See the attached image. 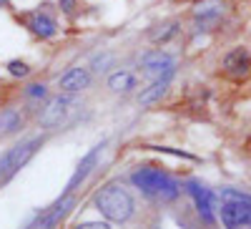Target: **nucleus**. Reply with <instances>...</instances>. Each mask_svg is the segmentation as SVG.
<instances>
[{"label": "nucleus", "instance_id": "obj_1", "mask_svg": "<svg viewBox=\"0 0 251 229\" xmlns=\"http://www.w3.org/2000/svg\"><path fill=\"white\" fill-rule=\"evenodd\" d=\"M96 206L98 212L111 219V222H126L133 214V197L118 184H111L106 189H100V194L96 197Z\"/></svg>", "mask_w": 251, "mask_h": 229}, {"label": "nucleus", "instance_id": "obj_2", "mask_svg": "<svg viewBox=\"0 0 251 229\" xmlns=\"http://www.w3.org/2000/svg\"><path fill=\"white\" fill-rule=\"evenodd\" d=\"M133 184L141 186L146 194H156V197H161V199H166V201L174 199V197L178 194L176 181L169 179L163 172L153 169V166H146V169L133 172Z\"/></svg>", "mask_w": 251, "mask_h": 229}, {"label": "nucleus", "instance_id": "obj_3", "mask_svg": "<svg viewBox=\"0 0 251 229\" xmlns=\"http://www.w3.org/2000/svg\"><path fill=\"white\" fill-rule=\"evenodd\" d=\"M228 199L221 206V222L226 229H251V199L234 194V192H224Z\"/></svg>", "mask_w": 251, "mask_h": 229}, {"label": "nucleus", "instance_id": "obj_4", "mask_svg": "<svg viewBox=\"0 0 251 229\" xmlns=\"http://www.w3.org/2000/svg\"><path fill=\"white\" fill-rule=\"evenodd\" d=\"M141 68H143V76L149 81H163L174 73V58L161 53V51H151V53L143 56Z\"/></svg>", "mask_w": 251, "mask_h": 229}, {"label": "nucleus", "instance_id": "obj_5", "mask_svg": "<svg viewBox=\"0 0 251 229\" xmlns=\"http://www.w3.org/2000/svg\"><path fill=\"white\" fill-rule=\"evenodd\" d=\"M75 101L68 98V96H58L53 98L48 106L43 109V114H40V126L43 129H53V126H60L63 121H66V116L73 111Z\"/></svg>", "mask_w": 251, "mask_h": 229}, {"label": "nucleus", "instance_id": "obj_6", "mask_svg": "<svg viewBox=\"0 0 251 229\" xmlns=\"http://www.w3.org/2000/svg\"><path fill=\"white\" fill-rule=\"evenodd\" d=\"M188 194L194 197V201L199 206V214L203 217V222L211 224L214 222V197H211V192L203 189L199 181H191V184H188Z\"/></svg>", "mask_w": 251, "mask_h": 229}, {"label": "nucleus", "instance_id": "obj_7", "mask_svg": "<svg viewBox=\"0 0 251 229\" xmlns=\"http://www.w3.org/2000/svg\"><path fill=\"white\" fill-rule=\"evenodd\" d=\"M38 146H40V139H30V141H25V143H18L15 149H10V151H8V174H15L20 166H23V164L35 154Z\"/></svg>", "mask_w": 251, "mask_h": 229}, {"label": "nucleus", "instance_id": "obj_8", "mask_svg": "<svg viewBox=\"0 0 251 229\" xmlns=\"http://www.w3.org/2000/svg\"><path fill=\"white\" fill-rule=\"evenodd\" d=\"M224 68H226V73L231 76V78L249 76V71H251V58H249V53H246L244 48H236V51H231V53L226 56Z\"/></svg>", "mask_w": 251, "mask_h": 229}, {"label": "nucleus", "instance_id": "obj_9", "mask_svg": "<svg viewBox=\"0 0 251 229\" xmlns=\"http://www.w3.org/2000/svg\"><path fill=\"white\" fill-rule=\"evenodd\" d=\"M91 83V73L88 68H71L66 76H60V88L68 91V93H75V91H83Z\"/></svg>", "mask_w": 251, "mask_h": 229}, {"label": "nucleus", "instance_id": "obj_10", "mask_svg": "<svg viewBox=\"0 0 251 229\" xmlns=\"http://www.w3.org/2000/svg\"><path fill=\"white\" fill-rule=\"evenodd\" d=\"M98 154H100V146H96V149H91V154L86 156V159H83L80 164H78V169H75V174L71 176V181H68V189H66V194H71L73 189H75V186L83 181V179H86L88 176V172L93 169V166H96V159H98Z\"/></svg>", "mask_w": 251, "mask_h": 229}, {"label": "nucleus", "instance_id": "obj_11", "mask_svg": "<svg viewBox=\"0 0 251 229\" xmlns=\"http://www.w3.org/2000/svg\"><path fill=\"white\" fill-rule=\"evenodd\" d=\"M30 28H33V33L40 35V38H50V35L55 33V20H53L50 15H46V13H35V15L30 18Z\"/></svg>", "mask_w": 251, "mask_h": 229}, {"label": "nucleus", "instance_id": "obj_12", "mask_svg": "<svg viewBox=\"0 0 251 229\" xmlns=\"http://www.w3.org/2000/svg\"><path fill=\"white\" fill-rule=\"evenodd\" d=\"M166 88H169V78H163V81H153L151 86L141 93V103H143V106H151V103L161 101V98H163V93H166Z\"/></svg>", "mask_w": 251, "mask_h": 229}, {"label": "nucleus", "instance_id": "obj_13", "mask_svg": "<svg viewBox=\"0 0 251 229\" xmlns=\"http://www.w3.org/2000/svg\"><path fill=\"white\" fill-rule=\"evenodd\" d=\"M108 86H111V91H131V88H136V76L131 73V71H118V73H113L111 78H108Z\"/></svg>", "mask_w": 251, "mask_h": 229}, {"label": "nucleus", "instance_id": "obj_14", "mask_svg": "<svg viewBox=\"0 0 251 229\" xmlns=\"http://www.w3.org/2000/svg\"><path fill=\"white\" fill-rule=\"evenodd\" d=\"M71 206H73V199H63V201L55 206V209H53V212H50V214H48L43 222L38 224V229H50V227H53L58 219H63V217H66V212L71 209Z\"/></svg>", "mask_w": 251, "mask_h": 229}, {"label": "nucleus", "instance_id": "obj_15", "mask_svg": "<svg viewBox=\"0 0 251 229\" xmlns=\"http://www.w3.org/2000/svg\"><path fill=\"white\" fill-rule=\"evenodd\" d=\"M221 10H224V5L219 0H203V3H199V8L194 13H196V18H219Z\"/></svg>", "mask_w": 251, "mask_h": 229}, {"label": "nucleus", "instance_id": "obj_16", "mask_svg": "<svg viewBox=\"0 0 251 229\" xmlns=\"http://www.w3.org/2000/svg\"><path fill=\"white\" fill-rule=\"evenodd\" d=\"M15 123H18V114L15 111H8V114L0 116V129H3V131H13Z\"/></svg>", "mask_w": 251, "mask_h": 229}, {"label": "nucleus", "instance_id": "obj_17", "mask_svg": "<svg viewBox=\"0 0 251 229\" xmlns=\"http://www.w3.org/2000/svg\"><path fill=\"white\" fill-rule=\"evenodd\" d=\"M8 71L13 73V76H28V66L25 63H20V60H10V66H8Z\"/></svg>", "mask_w": 251, "mask_h": 229}, {"label": "nucleus", "instance_id": "obj_18", "mask_svg": "<svg viewBox=\"0 0 251 229\" xmlns=\"http://www.w3.org/2000/svg\"><path fill=\"white\" fill-rule=\"evenodd\" d=\"M174 33H176V26L171 23V26H163V30H153L151 38H153V40H166V38L174 35Z\"/></svg>", "mask_w": 251, "mask_h": 229}, {"label": "nucleus", "instance_id": "obj_19", "mask_svg": "<svg viewBox=\"0 0 251 229\" xmlns=\"http://www.w3.org/2000/svg\"><path fill=\"white\" fill-rule=\"evenodd\" d=\"M28 96L30 98H43L46 96V86H38V83L35 86H28Z\"/></svg>", "mask_w": 251, "mask_h": 229}, {"label": "nucleus", "instance_id": "obj_20", "mask_svg": "<svg viewBox=\"0 0 251 229\" xmlns=\"http://www.w3.org/2000/svg\"><path fill=\"white\" fill-rule=\"evenodd\" d=\"M75 229H111V227L103 222H86V224H78Z\"/></svg>", "mask_w": 251, "mask_h": 229}, {"label": "nucleus", "instance_id": "obj_21", "mask_svg": "<svg viewBox=\"0 0 251 229\" xmlns=\"http://www.w3.org/2000/svg\"><path fill=\"white\" fill-rule=\"evenodd\" d=\"M60 8L66 10V13H71L73 10V0H60Z\"/></svg>", "mask_w": 251, "mask_h": 229}, {"label": "nucleus", "instance_id": "obj_22", "mask_svg": "<svg viewBox=\"0 0 251 229\" xmlns=\"http://www.w3.org/2000/svg\"><path fill=\"white\" fill-rule=\"evenodd\" d=\"M0 3H5V0H0Z\"/></svg>", "mask_w": 251, "mask_h": 229}]
</instances>
